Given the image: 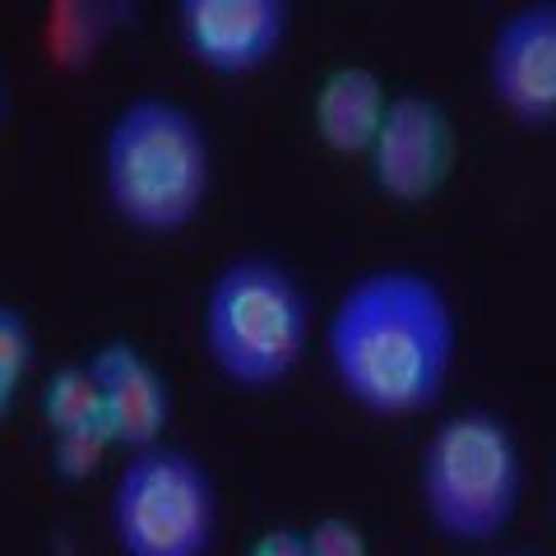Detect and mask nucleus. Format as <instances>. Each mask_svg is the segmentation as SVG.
<instances>
[{
	"label": "nucleus",
	"instance_id": "obj_1",
	"mask_svg": "<svg viewBox=\"0 0 556 556\" xmlns=\"http://www.w3.org/2000/svg\"><path fill=\"white\" fill-rule=\"evenodd\" d=\"M459 316L422 269L386 265L343 288L325 320V357L348 404L371 417H417L450 386Z\"/></svg>",
	"mask_w": 556,
	"mask_h": 556
},
{
	"label": "nucleus",
	"instance_id": "obj_2",
	"mask_svg": "<svg viewBox=\"0 0 556 556\" xmlns=\"http://www.w3.org/2000/svg\"><path fill=\"white\" fill-rule=\"evenodd\" d=\"M102 200L130 232L172 237L204 214L214 190V139L163 93H139L102 135Z\"/></svg>",
	"mask_w": 556,
	"mask_h": 556
},
{
	"label": "nucleus",
	"instance_id": "obj_3",
	"mask_svg": "<svg viewBox=\"0 0 556 556\" xmlns=\"http://www.w3.org/2000/svg\"><path fill=\"white\" fill-rule=\"evenodd\" d=\"M316 306L302 278L269 255H237L208 278L200 306L204 357L247 394L278 390L306 362Z\"/></svg>",
	"mask_w": 556,
	"mask_h": 556
},
{
	"label": "nucleus",
	"instance_id": "obj_4",
	"mask_svg": "<svg viewBox=\"0 0 556 556\" xmlns=\"http://www.w3.org/2000/svg\"><path fill=\"white\" fill-rule=\"evenodd\" d=\"M525 501V455L506 417L459 408L431 427L417 455V506L455 547H486L515 525Z\"/></svg>",
	"mask_w": 556,
	"mask_h": 556
},
{
	"label": "nucleus",
	"instance_id": "obj_5",
	"mask_svg": "<svg viewBox=\"0 0 556 556\" xmlns=\"http://www.w3.org/2000/svg\"><path fill=\"white\" fill-rule=\"evenodd\" d=\"M112 538L121 556H208L218 538L214 473L181 445H149L112 482Z\"/></svg>",
	"mask_w": 556,
	"mask_h": 556
},
{
	"label": "nucleus",
	"instance_id": "obj_6",
	"mask_svg": "<svg viewBox=\"0 0 556 556\" xmlns=\"http://www.w3.org/2000/svg\"><path fill=\"white\" fill-rule=\"evenodd\" d=\"M459 159V135L455 121L441 108V98H431L422 89L390 93L386 121L367 153L371 186L390 204H427L437 200L450 172Z\"/></svg>",
	"mask_w": 556,
	"mask_h": 556
},
{
	"label": "nucleus",
	"instance_id": "obj_7",
	"mask_svg": "<svg viewBox=\"0 0 556 556\" xmlns=\"http://www.w3.org/2000/svg\"><path fill=\"white\" fill-rule=\"evenodd\" d=\"M177 33L186 56L208 75H260L288 42L292 5L288 0H181Z\"/></svg>",
	"mask_w": 556,
	"mask_h": 556
},
{
	"label": "nucleus",
	"instance_id": "obj_8",
	"mask_svg": "<svg viewBox=\"0 0 556 556\" xmlns=\"http://www.w3.org/2000/svg\"><path fill=\"white\" fill-rule=\"evenodd\" d=\"M486 89L515 126H556V0H538L501 20L486 47Z\"/></svg>",
	"mask_w": 556,
	"mask_h": 556
},
{
	"label": "nucleus",
	"instance_id": "obj_9",
	"mask_svg": "<svg viewBox=\"0 0 556 556\" xmlns=\"http://www.w3.org/2000/svg\"><path fill=\"white\" fill-rule=\"evenodd\" d=\"M84 362L93 371L102 422H108L116 450L135 455V450L163 445V431L172 422V380L163 376L159 362L130 339L98 343Z\"/></svg>",
	"mask_w": 556,
	"mask_h": 556
},
{
	"label": "nucleus",
	"instance_id": "obj_10",
	"mask_svg": "<svg viewBox=\"0 0 556 556\" xmlns=\"http://www.w3.org/2000/svg\"><path fill=\"white\" fill-rule=\"evenodd\" d=\"M386 108H390V93L376 70L334 65L316 84L311 126H316V139L329 153H339V159H367L380 135V121H386Z\"/></svg>",
	"mask_w": 556,
	"mask_h": 556
},
{
	"label": "nucleus",
	"instance_id": "obj_11",
	"mask_svg": "<svg viewBox=\"0 0 556 556\" xmlns=\"http://www.w3.org/2000/svg\"><path fill=\"white\" fill-rule=\"evenodd\" d=\"M126 20H135L130 5H112V0H56L42 20V56L51 70L79 75V70L98 65Z\"/></svg>",
	"mask_w": 556,
	"mask_h": 556
},
{
	"label": "nucleus",
	"instance_id": "obj_12",
	"mask_svg": "<svg viewBox=\"0 0 556 556\" xmlns=\"http://www.w3.org/2000/svg\"><path fill=\"white\" fill-rule=\"evenodd\" d=\"M38 413H42L51 437L102 422V399H98L89 362H65V367L51 371L38 390Z\"/></svg>",
	"mask_w": 556,
	"mask_h": 556
},
{
	"label": "nucleus",
	"instance_id": "obj_13",
	"mask_svg": "<svg viewBox=\"0 0 556 556\" xmlns=\"http://www.w3.org/2000/svg\"><path fill=\"white\" fill-rule=\"evenodd\" d=\"M116 450L108 422H93V427H79V431H61V437H51V478L65 482V486H79L89 482L102 459H108Z\"/></svg>",
	"mask_w": 556,
	"mask_h": 556
},
{
	"label": "nucleus",
	"instance_id": "obj_14",
	"mask_svg": "<svg viewBox=\"0 0 556 556\" xmlns=\"http://www.w3.org/2000/svg\"><path fill=\"white\" fill-rule=\"evenodd\" d=\"M33 362H38V334H33V325L20 306L0 302V386L20 390Z\"/></svg>",
	"mask_w": 556,
	"mask_h": 556
},
{
	"label": "nucleus",
	"instance_id": "obj_15",
	"mask_svg": "<svg viewBox=\"0 0 556 556\" xmlns=\"http://www.w3.org/2000/svg\"><path fill=\"white\" fill-rule=\"evenodd\" d=\"M302 533H306V556H371L362 525H353L343 515H325Z\"/></svg>",
	"mask_w": 556,
	"mask_h": 556
},
{
	"label": "nucleus",
	"instance_id": "obj_16",
	"mask_svg": "<svg viewBox=\"0 0 556 556\" xmlns=\"http://www.w3.org/2000/svg\"><path fill=\"white\" fill-rule=\"evenodd\" d=\"M247 556H306V533L302 529H265L247 547Z\"/></svg>",
	"mask_w": 556,
	"mask_h": 556
},
{
	"label": "nucleus",
	"instance_id": "obj_17",
	"mask_svg": "<svg viewBox=\"0 0 556 556\" xmlns=\"http://www.w3.org/2000/svg\"><path fill=\"white\" fill-rule=\"evenodd\" d=\"M14 399H20V390L0 386V427H5V422H10V413H14Z\"/></svg>",
	"mask_w": 556,
	"mask_h": 556
},
{
	"label": "nucleus",
	"instance_id": "obj_18",
	"mask_svg": "<svg viewBox=\"0 0 556 556\" xmlns=\"http://www.w3.org/2000/svg\"><path fill=\"white\" fill-rule=\"evenodd\" d=\"M0 116H5V84H0Z\"/></svg>",
	"mask_w": 556,
	"mask_h": 556
}]
</instances>
